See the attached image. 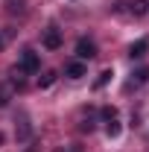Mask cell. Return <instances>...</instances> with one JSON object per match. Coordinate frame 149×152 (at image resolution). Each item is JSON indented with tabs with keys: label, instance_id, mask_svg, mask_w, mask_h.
Here are the masks:
<instances>
[{
	"label": "cell",
	"instance_id": "4fadbf2b",
	"mask_svg": "<svg viewBox=\"0 0 149 152\" xmlns=\"http://www.w3.org/2000/svg\"><path fill=\"white\" fill-rule=\"evenodd\" d=\"M0 50H3V38H0Z\"/></svg>",
	"mask_w": 149,
	"mask_h": 152
},
{
	"label": "cell",
	"instance_id": "30bf717a",
	"mask_svg": "<svg viewBox=\"0 0 149 152\" xmlns=\"http://www.w3.org/2000/svg\"><path fill=\"white\" fill-rule=\"evenodd\" d=\"M23 3H26V0H6V9H9V12H12V15H15V12H23Z\"/></svg>",
	"mask_w": 149,
	"mask_h": 152
},
{
	"label": "cell",
	"instance_id": "3957f363",
	"mask_svg": "<svg viewBox=\"0 0 149 152\" xmlns=\"http://www.w3.org/2000/svg\"><path fill=\"white\" fill-rule=\"evenodd\" d=\"M44 47H47V50H58V47H61V32H58L56 26H50V29L44 32Z\"/></svg>",
	"mask_w": 149,
	"mask_h": 152
},
{
	"label": "cell",
	"instance_id": "ba28073f",
	"mask_svg": "<svg viewBox=\"0 0 149 152\" xmlns=\"http://www.w3.org/2000/svg\"><path fill=\"white\" fill-rule=\"evenodd\" d=\"M131 82H137V85L149 82V67H140V70H134V73H131Z\"/></svg>",
	"mask_w": 149,
	"mask_h": 152
},
{
	"label": "cell",
	"instance_id": "6da1fadb",
	"mask_svg": "<svg viewBox=\"0 0 149 152\" xmlns=\"http://www.w3.org/2000/svg\"><path fill=\"white\" fill-rule=\"evenodd\" d=\"M96 56V44H93L91 38H79L76 41V58L79 61H88V58Z\"/></svg>",
	"mask_w": 149,
	"mask_h": 152
},
{
	"label": "cell",
	"instance_id": "5b68a950",
	"mask_svg": "<svg viewBox=\"0 0 149 152\" xmlns=\"http://www.w3.org/2000/svg\"><path fill=\"white\" fill-rule=\"evenodd\" d=\"M64 73L70 76V79H82V76H85V61H70V64L64 67Z\"/></svg>",
	"mask_w": 149,
	"mask_h": 152
},
{
	"label": "cell",
	"instance_id": "9c48e42d",
	"mask_svg": "<svg viewBox=\"0 0 149 152\" xmlns=\"http://www.w3.org/2000/svg\"><path fill=\"white\" fill-rule=\"evenodd\" d=\"M12 99V85H0V108Z\"/></svg>",
	"mask_w": 149,
	"mask_h": 152
},
{
	"label": "cell",
	"instance_id": "5bb4252c",
	"mask_svg": "<svg viewBox=\"0 0 149 152\" xmlns=\"http://www.w3.org/2000/svg\"><path fill=\"white\" fill-rule=\"evenodd\" d=\"M0 143H3V132H0Z\"/></svg>",
	"mask_w": 149,
	"mask_h": 152
},
{
	"label": "cell",
	"instance_id": "8992f818",
	"mask_svg": "<svg viewBox=\"0 0 149 152\" xmlns=\"http://www.w3.org/2000/svg\"><path fill=\"white\" fill-rule=\"evenodd\" d=\"M146 12H149V0H134V3H131V15H134V18H143Z\"/></svg>",
	"mask_w": 149,
	"mask_h": 152
},
{
	"label": "cell",
	"instance_id": "7a4b0ae2",
	"mask_svg": "<svg viewBox=\"0 0 149 152\" xmlns=\"http://www.w3.org/2000/svg\"><path fill=\"white\" fill-rule=\"evenodd\" d=\"M38 67H41L38 53H32V50H23V53H20V70L32 76V73H38Z\"/></svg>",
	"mask_w": 149,
	"mask_h": 152
},
{
	"label": "cell",
	"instance_id": "52a82bcc",
	"mask_svg": "<svg viewBox=\"0 0 149 152\" xmlns=\"http://www.w3.org/2000/svg\"><path fill=\"white\" fill-rule=\"evenodd\" d=\"M105 134H108V137H117V134H120V120H117V117H108V120H105Z\"/></svg>",
	"mask_w": 149,
	"mask_h": 152
},
{
	"label": "cell",
	"instance_id": "8fae6325",
	"mask_svg": "<svg viewBox=\"0 0 149 152\" xmlns=\"http://www.w3.org/2000/svg\"><path fill=\"white\" fill-rule=\"evenodd\" d=\"M111 70H102V73H99V76H96V82H93V85H96V88H102V85H108V82H111Z\"/></svg>",
	"mask_w": 149,
	"mask_h": 152
},
{
	"label": "cell",
	"instance_id": "277c9868",
	"mask_svg": "<svg viewBox=\"0 0 149 152\" xmlns=\"http://www.w3.org/2000/svg\"><path fill=\"white\" fill-rule=\"evenodd\" d=\"M146 50H149V41H146V38H140V41H134V44L129 47V56L131 58H143V56H146Z\"/></svg>",
	"mask_w": 149,
	"mask_h": 152
},
{
	"label": "cell",
	"instance_id": "7c38bea8",
	"mask_svg": "<svg viewBox=\"0 0 149 152\" xmlns=\"http://www.w3.org/2000/svg\"><path fill=\"white\" fill-rule=\"evenodd\" d=\"M56 82V70H50V73H44V79H41V88H50Z\"/></svg>",
	"mask_w": 149,
	"mask_h": 152
}]
</instances>
